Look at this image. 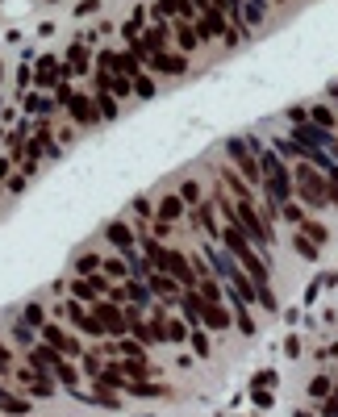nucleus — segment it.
Here are the masks:
<instances>
[{
  "label": "nucleus",
  "mask_w": 338,
  "mask_h": 417,
  "mask_svg": "<svg viewBox=\"0 0 338 417\" xmlns=\"http://www.w3.org/2000/svg\"><path fill=\"white\" fill-rule=\"evenodd\" d=\"M234 226H242V234L255 242V246H272V230H267V222L259 217V209L251 205V200H239L234 205V217H230Z\"/></svg>",
  "instance_id": "nucleus-4"
},
{
  "label": "nucleus",
  "mask_w": 338,
  "mask_h": 417,
  "mask_svg": "<svg viewBox=\"0 0 338 417\" xmlns=\"http://www.w3.org/2000/svg\"><path fill=\"white\" fill-rule=\"evenodd\" d=\"M292 192H296L305 205H313V209H326V205H330V196H326V176H322L313 163H301V167L292 171Z\"/></svg>",
  "instance_id": "nucleus-2"
},
{
  "label": "nucleus",
  "mask_w": 338,
  "mask_h": 417,
  "mask_svg": "<svg viewBox=\"0 0 338 417\" xmlns=\"http://www.w3.org/2000/svg\"><path fill=\"white\" fill-rule=\"evenodd\" d=\"M259 167H263V184H267V200L272 205H284L292 196V171L284 167V159L276 150H263L259 155Z\"/></svg>",
  "instance_id": "nucleus-1"
},
{
  "label": "nucleus",
  "mask_w": 338,
  "mask_h": 417,
  "mask_svg": "<svg viewBox=\"0 0 338 417\" xmlns=\"http://www.w3.org/2000/svg\"><path fill=\"white\" fill-rule=\"evenodd\" d=\"M180 309H184V318H188V322H200V309H205V296H200L196 288H188V292L180 296Z\"/></svg>",
  "instance_id": "nucleus-17"
},
{
  "label": "nucleus",
  "mask_w": 338,
  "mask_h": 417,
  "mask_svg": "<svg viewBox=\"0 0 338 417\" xmlns=\"http://www.w3.org/2000/svg\"><path fill=\"white\" fill-rule=\"evenodd\" d=\"M134 92L138 96H155V84H150L146 75H134Z\"/></svg>",
  "instance_id": "nucleus-40"
},
{
  "label": "nucleus",
  "mask_w": 338,
  "mask_h": 417,
  "mask_svg": "<svg viewBox=\"0 0 338 417\" xmlns=\"http://www.w3.org/2000/svg\"><path fill=\"white\" fill-rule=\"evenodd\" d=\"M188 342H193V351L200 355V359H209V355H213V346H209V334H205V330H193V334H188Z\"/></svg>",
  "instance_id": "nucleus-28"
},
{
  "label": "nucleus",
  "mask_w": 338,
  "mask_h": 417,
  "mask_svg": "<svg viewBox=\"0 0 338 417\" xmlns=\"http://www.w3.org/2000/svg\"><path fill=\"white\" fill-rule=\"evenodd\" d=\"M134 209H138V217H150V213H155V209H150V200H146V196H138V200H134Z\"/></svg>",
  "instance_id": "nucleus-44"
},
{
  "label": "nucleus",
  "mask_w": 338,
  "mask_h": 417,
  "mask_svg": "<svg viewBox=\"0 0 338 417\" xmlns=\"http://www.w3.org/2000/svg\"><path fill=\"white\" fill-rule=\"evenodd\" d=\"M126 392H134V397H163L167 388H163V384H146V380H130Z\"/></svg>",
  "instance_id": "nucleus-23"
},
{
  "label": "nucleus",
  "mask_w": 338,
  "mask_h": 417,
  "mask_svg": "<svg viewBox=\"0 0 338 417\" xmlns=\"http://www.w3.org/2000/svg\"><path fill=\"white\" fill-rule=\"evenodd\" d=\"M92 318H97V322L104 325V334H113V338H121V334L130 330V322H126V309L104 305V301H97V305H92Z\"/></svg>",
  "instance_id": "nucleus-6"
},
{
  "label": "nucleus",
  "mask_w": 338,
  "mask_h": 417,
  "mask_svg": "<svg viewBox=\"0 0 338 417\" xmlns=\"http://www.w3.org/2000/svg\"><path fill=\"white\" fill-rule=\"evenodd\" d=\"M25 109H30V113H38V117H47V113H54V100H47V96H30V100H25Z\"/></svg>",
  "instance_id": "nucleus-31"
},
{
  "label": "nucleus",
  "mask_w": 338,
  "mask_h": 417,
  "mask_svg": "<svg viewBox=\"0 0 338 417\" xmlns=\"http://www.w3.org/2000/svg\"><path fill=\"white\" fill-rule=\"evenodd\" d=\"M146 63H150V71H159V75H184V71H188V59H184V54H167V50L150 54Z\"/></svg>",
  "instance_id": "nucleus-9"
},
{
  "label": "nucleus",
  "mask_w": 338,
  "mask_h": 417,
  "mask_svg": "<svg viewBox=\"0 0 338 417\" xmlns=\"http://www.w3.org/2000/svg\"><path fill=\"white\" fill-rule=\"evenodd\" d=\"M180 200H193V205H196V200H200V188H196L193 180H188V184L180 188Z\"/></svg>",
  "instance_id": "nucleus-42"
},
{
  "label": "nucleus",
  "mask_w": 338,
  "mask_h": 417,
  "mask_svg": "<svg viewBox=\"0 0 338 417\" xmlns=\"http://www.w3.org/2000/svg\"><path fill=\"white\" fill-rule=\"evenodd\" d=\"M8 363H13V355H8V351H4V346H0V375H4V371H8Z\"/></svg>",
  "instance_id": "nucleus-45"
},
{
  "label": "nucleus",
  "mask_w": 338,
  "mask_h": 417,
  "mask_svg": "<svg viewBox=\"0 0 338 417\" xmlns=\"http://www.w3.org/2000/svg\"><path fill=\"white\" fill-rule=\"evenodd\" d=\"M326 196H330V205H338V167L326 176Z\"/></svg>",
  "instance_id": "nucleus-39"
},
{
  "label": "nucleus",
  "mask_w": 338,
  "mask_h": 417,
  "mask_svg": "<svg viewBox=\"0 0 338 417\" xmlns=\"http://www.w3.org/2000/svg\"><path fill=\"white\" fill-rule=\"evenodd\" d=\"M59 75H63V67H59L54 59H42V63H38V84H42V88H47V84H54Z\"/></svg>",
  "instance_id": "nucleus-24"
},
{
  "label": "nucleus",
  "mask_w": 338,
  "mask_h": 417,
  "mask_svg": "<svg viewBox=\"0 0 338 417\" xmlns=\"http://www.w3.org/2000/svg\"><path fill=\"white\" fill-rule=\"evenodd\" d=\"M100 263H104V259H97V255H80L76 272H84V276H88V272H100Z\"/></svg>",
  "instance_id": "nucleus-37"
},
{
  "label": "nucleus",
  "mask_w": 338,
  "mask_h": 417,
  "mask_svg": "<svg viewBox=\"0 0 338 417\" xmlns=\"http://www.w3.org/2000/svg\"><path fill=\"white\" fill-rule=\"evenodd\" d=\"M63 109H67V113H71V121H80V126H97V121H100L97 104H92L88 96H76V92H71V100H67Z\"/></svg>",
  "instance_id": "nucleus-10"
},
{
  "label": "nucleus",
  "mask_w": 338,
  "mask_h": 417,
  "mask_svg": "<svg viewBox=\"0 0 338 417\" xmlns=\"http://www.w3.org/2000/svg\"><path fill=\"white\" fill-rule=\"evenodd\" d=\"M0 413H8V417H25V413H30V405H25L21 397H8V392L0 388Z\"/></svg>",
  "instance_id": "nucleus-19"
},
{
  "label": "nucleus",
  "mask_w": 338,
  "mask_h": 417,
  "mask_svg": "<svg viewBox=\"0 0 338 417\" xmlns=\"http://www.w3.org/2000/svg\"><path fill=\"white\" fill-rule=\"evenodd\" d=\"M226 155L239 163V171H242V180H246V184H263V167H259V159L251 155L246 138H230V142H226Z\"/></svg>",
  "instance_id": "nucleus-5"
},
{
  "label": "nucleus",
  "mask_w": 338,
  "mask_h": 417,
  "mask_svg": "<svg viewBox=\"0 0 338 417\" xmlns=\"http://www.w3.org/2000/svg\"><path fill=\"white\" fill-rule=\"evenodd\" d=\"M301 234H305L309 242H326V226H318V222H305V217H301Z\"/></svg>",
  "instance_id": "nucleus-33"
},
{
  "label": "nucleus",
  "mask_w": 338,
  "mask_h": 417,
  "mask_svg": "<svg viewBox=\"0 0 338 417\" xmlns=\"http://www.w3.org/2000/svg\"><path fill=\"white\" fill-rule=\"evenodd\" d=\"M205 255H209V263H213V276H222V279H234L242 272L239 263L226 255V250H217V246H205Z\"/></svg>",
  "instance_id": "nucleus-13"
},
{
  "label": "nucleus",
  "mask_w": 338,
  "mask_h": 417,
  "mask_svg": "<svg viewBox=\"0 0 338 417\" xmlns=\"http://www.w3.org/2000/svg\"><path fill=\"white\" fill-rule=\"evenodd\" d=\"M30 368L50 371V375H54L59 384H67V388H76V380H80V375H76V368H71V363H67L54 346H34V351H30Z\"/></svg>",
  "instance_id": "nucleus-3"
},
{
  "label": "nucleus",
  "mask_w": 338,
  "mask_h": 417,
  "mask_svg": "<svg viewBox=\"0 0 338 417\" xmlns=\"http://www.w3.org/2000/svg\"><path fill=\"white\" fill-rule=\"evenodd\" d=\"M196 34H200V38H217V34H226V17H222V8H217V4H209V8L200 13Z\"/></svg>",
  "instance_id": "nucleus-12"
},
{
  "label": "nucleus",
  "mask_w": 338,
  "mask_h": 417,
  "mask_svg": "<svg viewBox=\"0 0 338 417\" xmlns=\"http://www.w3.org/2000/svg\"><path fill=\"white\" fill-rule=\"evenodd\" d=\"M180 342H188V325L180 322V318H171L167 322V346H180Z\"/></svg>",
  "instance_id": "nucleus-26"
},
{
  "label": "nucleus",
  "mask_w": 338,
  "mask_h": 417,
  "mask_svg": "<svg viewBox=\"0 0 338 417\" xmlns=\"http://www.w3.org/2000/svg\"><path fill=\"white\" fill-rule=\"evenodd\" d=\"M309 121L322 126V130H330V126H334V113H330L326 104H313V109H309Z\"/></svg>",
  "instance_id": "nucleus-29"
},
{
  "label": "nucleus",
  "mask_w": 338,
  "mask_h": 417,
  "mask_svg": "<svg viewBox=\"0 0 338 417\" xmlns=\"http://www.w3.org/2000/svg\"><path fill=\"white\" fill-rule=\"evenodd\" d=\"M309 392H313V397H330V375H318V380L309 384Z\"/></svg>",
  "instance_id": "nucleus-38"
},
{
  "label": "nucleus",
  "mask_w": 338,
  "mask_h": 417,
  "mask_svg": "<svg viewBox=\"0 0 338 417\" xmlns=\"http://www.w3.org/2000/svg\"><path fill=\"white\" fill-rule=\"evenodd\" d=\"M121 355H126V359H134V355H146V346H143V342H121Z\"/></svg>",
  "instance_id": "nucleus-43"
},
{
  "label": "nucleus",
  "mask_w": 338,
  "mask_h": 417,
  "mask_svg": "<svg viewBox=\"0 0 338 417\" xmlns=\"http://www.w3.org/2000/svg\"><path fill=\"white\" fill-rule=\"evenodd\" d=\"M71 71H80V75L88 71V50L84 47H71Z\"/></svg>",
  "instance_id": "nucleus-36"
},
{
  "label": "nucleus",
  "mask_w": 338,
  "mask_h": 417,
  "mask_svg": "<svg viewBox=\"0 0 338 417\" xmlns=\"http://www.w3.org/2000/svg\"><path fill=\"white\" fill-rule=\"evenodd\" d=\"M146 288H150V292H159V296H163V301H171V305H180V296H184V288H180L171 276H163V272H150V276H146Z\"/></svg>",
  "instance_id": "nucleus-11"
},
{
  "label": "nucleus",
  "mask_w": 338,
  "mask_h": 417,
  "mask_svg": "<svg viewBox=\"0 0 338 417\" xmlns=\"http://www.w3.org/2000/svg\"><path fill=\"white\" fill-rule=\"evenodd\" d=\"M196 292H200L209 305H217V301H222V284H217V276H200V279H196Z\"/></svg>",
  "instance_id": "nucleus-18"
},
{
  "label": "nucleus",
  "mask_w": 338,
  "mask_h": 417,
  "mask_svg": "<svg viewBox=\"0 0 338 417\" xmlns=\"http://www.w3.org/2000/svg\"><path fill=\"white\" fill-rule=\"evenodd\" d=\"M155 213H159V222H176V217L184 213V200H180L176 192H167V196L159 200V209H155Z\"/></svg>",
  "instance_id": "nucleus-16"
},
{
  "label": "nucleus",
  "mask_w": 338,
  "mask_h": 417,
  "mask_svg": "<svg viewBox=\"0 0 338 417\" xmlns=\"http://www.w3.org/2000/svg\"><path fill=\"white\" fill-rule=\"evenodd\" d=\"M92 104H97V113L104 117V121H113V117H117V100H113V96L104 92V88L97 92V100H92Z\"/></svg>",
  "instance_id": "nucleus-25"
},
{
  "label": "nucleus",
  "mask_w": 338,
  "mask_h": 417,
  "mask_svg": "<svg viewBox=\"0 0 338 417\" xmlns=\"http://www.w3.org/2000/svg\"><path fill=\"white\" fill-rule=\"evenodd\" d=\"M100 272H104V276H113V279H121L126 272H130V267H126L121 259H104V263H100Z\"/></svg>",
  "instance_id": "nucleus-35"
},
{
  "label": "nucleus",
  "mask_w": 338,
  "mask_h": 417,
  "mask_svg": "<svg viewBox=\"0 0 338 417\" xmlns=\"http://www.w3.org/2000/svg\"><path fill=\"white\" fill-rule=\"evenodd\" d=\"M176 42H180V50L188 54V50L200 47V34H196L193 25H184V21H180V25H176Z\"/></svg>",
  "instance_id": "nucleus-20"
},
{
  "label": "nucleus",
  "mask_w": 338,
  "mask_h": 417,
  "mask_svg": "<svg viewBox=\"0 0 338 417\" xmlns=\"http://www.w3.org/2000/svg\"><path fill=\"white\" fill-rule=\"evenodd\" d=\"M121 371H126V375H138V380H143V375H155V371H150V363H146V355L126 359V363H121Z\"/></svg>",
  "instance_id": "nucleus-27"
},
{
  "label": "nucleus",
  "mask_w": 338,
  "mask_h": 417,
  "mask_svg": "<svg viewBox=\"0 0 338 417\" xmlns=\"http://www.w3.org/2000/svg\"><path fill=\"white\" fill-rule=\"evenodd\" d=\"M280 213H284V217H289V222H296V226H301V217H305V213H301V209H296V205H292V200H284V205H280Z\"/></svg>",
  "instance_id": "nucleus-41"
},
{
  "label": "nucleus",
  "mask_w": 338,
  "mask_h": 417,
  "mask_svg": "<svg viewBox=\"0 0 338 417\" xmlns=\"http://www.w3.org/2000/svg\"><path fill=\"white\" fill-rule=\"evenodd\" d=\"M71 296H84V301H92V296H97L92 279H71Z\"/></svg>",
  "instance_id": "nucleus-34"
},
{
  "label": "nucleus",
  "mask_w": 338,
  "mask_h": 417,
  "mask_svg": "<svg viewBox=\"0 0 338 417\" xmlns=\"http://www.w3.org/2000/svg\"><path fill=\"white\" fill-rule=\"evenodd\" d=\"M104 238L121 250V255H134V234H130V226H121V222H113L109 230H104Z\"/></svg>",
  "instance_id": "nucleus-15"
},
{
  "label": "nucleus",
  "mask_w": 338,
  "mask_h": 417,
  "mask_svg": "<svg viewBox=\"0 0 338 417\" xmlns=\"http://www.w3.org/2000/svg\"><path fill=\"white\" fill-rule=\"evenodd\" d=\"M226 184H230V192H234L239 200H251V184H246V180H239L234 171H226Z\"/></svg>",
  "instance_id": "nucleus-32"
},
{
  "label": "nucleus",
  "mask_w": 338,
  "mask_h": 417,
  "mask_svg": "<svg viewBox=\"0 0 338 417\" xmlns=\"http://www.w3.org/2000/svg\"><path fill=\"white\" fill-rule=\"evenodd\" d=\"M292 246H296V255H301V259H318V242H309L305 234H296V238H292Z\"/></svg>",
  "instance_id": "nucleus-30"
},
{
  "label": "nucleus",
  "mask_w": 338,
  "mask_h": 417,
  "mask_svg": "<svg viewBox=\"0 0 338 417\" xmlns=\"http://www.w3.org/2000/svg\"><path fill=\"white\" fill-rule=\"evenodd\" d=\"M4 176H8V163H0V180H4Z\"/></svg>",
  "instance_id": "nucleus-46"
},
{
  "label": "nucleus",
  "mask_w": 338,
  "mask_h": 417,
  "mask_svg": "<svg viewBox=\"0 0 338 417\" xmlns=\"http://www.w3.org/2000/svg\"><path fill=\"white\" fill-rule=\"evenodd\" d=\"M292 142H296V146H318V150H326V146H334V138H330V130H322V126H313V121H301V126L292 130Z\"/></svg>",
  "instance_id": "nucleus-7"
},
{
  "label": "nucleus",
  "mask_w": 338,
  "mask_h": 417,
  "mask_svg": "<svg viewBox=\"0 0 338 417\" xmlns=\"http://www.w3.org/2000/svg\"><path fill=\"white\" fill-rule=\"evenodd\" d=\"M334 155H338V142H334Z\"/></svg>",
  "instance_id": "nucleus-47"
},
{
  "label": "nucleus",
  "mask_w": 338,
  "mask_h": 417,
  "mask_svg": "<svg viewBox=\"0 0 338 417\" xmlns=\"http://www.w3.org/2000/svg\"><path fill=\"white\" fill-rule=\"evenodd\" d=\"M242 8H246V13H242V21H246V25H259V21L267 17V0H246Z\"/></svg>",
  "instance_id": "nucleus-22"
},
{
  "label": "nucleus",
  "mask_w": 338,
  "mask_h": 417,
  "mask_svg": "<svg viewBox=\"0 0 338 417\" xmlns=\"http://www.w3.org/2000/svg\"><path fill=\"white\" fill-rule=\"evenodd\" d=\"M42 338H47V346H54L63 359H67V355H71V359H76V355H84V346H80L67 330H59V325H47V330H42Z\"/></svg>",
  "instance_id": "nucleus-8"
},
{
  "label": "nucleus",
  "mask_w": 338,
  "mask_h": 417,
  "mask_svg": "<svg viewBox=\"0 0 338 417\" xmlns=\"http://www.w3.org/2000/svg\"><path fill=\"white\" fill-rule=\"evenodd\" d=\"M30 155H34V159H38V155H59V146H54V138H50L47 130H38L34 142H30Z\"/></svg>",
  "instance_id": "nucleus-21"
},
{
  "label": "nucleus",
  "mask_w": 338,
  "mask_h": 417,
  "mask_svg": "<svg viewBox=\"0 0 338 417\" xmlns=\"http://www.w3.org/2000/svg\"><path fill=\"white\" fill-rule=\"evenodd\" d=\"M200 322L209 325V330H230V325H234V313H230V309H222V305H209V301H205Z\"/></svg>",
  "instance_id": "nucleus-14"
}]
</instances>
